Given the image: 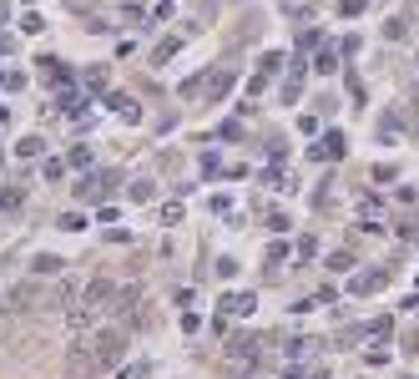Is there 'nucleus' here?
Wrapping results in <instances>:
<instances>
[{"label": "nucleus", "instance_id": "obj_25", "mask_svg": "<svg viewBox=\"0 0 419 379\" xmlns=\"http://www.w3.org/2000/svg\"><path fill=\"white\" fill-rule=\"evenodd\" d=\"M404 354H419V329H404Z\"/></svg>", "mask_w": 419, "mask_h": 379}, {"label": "nucleus", "instance_id": "obj_24", "mask_svg": "<svg viewBox=\"0 0 419 379\" xmlns=\"http://www.w3.org/2000/svg\"><path fill=\"white\" fill-rule=\"evenodd\" d=\"M283 61H288V56H278V51H268V56H263V76H268V71H278V66H283Z\"/></svg>", "mask_w": 419, "mask_h": 379}, {"label": "nucleus", "instance_id": "obj_6", "mask_svg": "<svg viewBox=\"0 0 419 379\" xmlns=\"http://www.w3.org/2000/svg\"><path fill=\"white\" fill-rule=\"evenodd\" d=\"M389 283V273H379V268H369V273H359V278H353L349 283V293H359V299H364V293H379Z\"/></svg>", "mask_w": 419, "mask_h": 379}, {"label": "nucleus", "instance_id": "obj_2", "mask_svg": "<svg viewBox=\"0 0 419 379\" xmlns=\"http://www.w3.org/2000/svg\"><path fill=\"white\" fill-rule=\"evenodd\" d=\"M112 187H121V172H116V167H101V172H86V177L76 182V198L81 202H101Z\"/></svg>", "mask_w": 419, "mask_h": 379}, {"label": "nucleus", "instance_id": "obj_13", "mask_svg": "<svg viewBox=\"0 0 419 379\" xmlns=\"http://www.w3.org/2000/svg\"><path fill=\"white\" fill-rule=\"evenodd\" d=\"M40 152H46V147H40V137H26V142L15 147V157H26V162H31V157H40Z\"/></svg>", "mask_w": 419, "mask_h": 379}, {"label": "nucleus", "instance_id": "obj_12", "mask_svg": "<svg viewBox=\"0 0 419 379\" xmlns=\"http://www.w3.org/2000/svg\"><path fill=\"white\" fill-rule=\"evenodd\" d=\"M26 207V193L20 187H0V213H20Z\"/></svg>", "mask_w": 419, "mask_h": 379}, {"label": "nucleus", "instance_id": "obj_21", "mask_svg": "<svg viewBox=\"0 0 419 379\" xmlns=\"http://www.w3.org/2000/svg\"><path fill=\"white\" fill-rule=\"evenodd\" d=\"M86 87H96V91L107 87V66H91V71H86Z\"/></svg>", "mask_w": 419, "mask_h": 379}, {"label": "nucleus", "instance_id": "obj_19", "mask_svg": "<svg viewBox=\"0 0 419 379\" xmlns=\"http://www.w3.org/2000/svg\"><path fill=\"white\" fill-rule=\"evenodd\" d=\"M339 10H344V15H364L369 0H339Z\"/></svg>", "mask_w": 419, "mask_h": 379}, {"label": "nucleus", "instance_id": "obj_4", "mask_svg": "<svg viewBox=\"0 0 419 379\" xmlns=\"http://www.w3.org/2000/svg\"><path fill=\"white\" fill-rule=\"evenodd\" d=\"M258 349H263L258 334H233V339H227V364H247V359H258Z\"/></svg>", "mask_w": 419, "mask_h": 379}, {"label": "nucleus", "instance_id": "obj_1", "mask_svg": "<svg viewBox=\"0 0 419 379\" xmlns=\"http://www.w3.org/2000/svg\"><path fill=\"white\" fill-rule=\"evenodd\" d=\"M91 354H96V364H101V369H116V364H121V354H127V329H121V324L96 329Z\"/></svg>", "mask_w": 419, "mask_h": 379}, {"label": "nucleus", "instance_id": "obj_3", "mask_svg": "<svg viewBox=\"0 0 419 379\" xmlns=\"http://www.w3.org/2000/svg\"><path fill=\"white\" fill-rule=\"evenodd\" d=\"M112 299H116V283L112 278H91L86 288H81V304H86V309H112Z\"/></svg>", "mask_w": 419, "mask_h": 379}, {"label": "nucleus", "instance_id": "obj_28", "mask_svg": "<svg viewBox=\"0 0 419 379\" xmlns=\"http://www.w3.org/2000/svg\"><path fill=\"white\" fill-rule=\"evenodd\" d=\"M404 379H419V374H404Z\"/></svg>", "mask_w": 419, "mask_h": 379}, {"label": "nucleus", "instance_id": "obj_27", "mask_svg": "<svg viewBox=\"0 0 419 379\" xmlns=\"http://www.w3.org/2000/svg\"><path fill=\"white\" fill-rule=\"evenodd\" d=\"M0 329H6V313H0Z\"/></svg>", "mask_w": 419, "mask_h": 379}, {"label": "nucleus", "instance_id": "obj_7", "mask_svg": "<svg viewBox=\"0 0 419 379\" xmlns=\"http://www.w3.org/2000/svg\"><path fill=\"white\" fill-rule=\"evenodd\" d=\"M218 313H238V319H243V313H258V299H253V293H227V299L218 304Z\"/></svg>", "mask_w": 419, "mask_h": 379}, {"label": "nucleus", "instance_id": "obj_20", "mask_svg": "<svg viewBox=\"0 0 419 379\" xmlns=\"http://www.w3.org/2000/svg\"><path fill=\"white\" fill-rule=\"evenodd\" d=\"M172 51H177V40H162V46L152 51V61H157V66H162V61H172Z\"/></svg>", "mask_w": 419, "mask_h": 379}, {"label": "nucleus", "instance_id": "obj_8", "mask_svg": "<svg viewBox=\"0 0 419 379\" xmlns=\"http://www.w3.org/2000/svg\"><path fill=\"white\" fill-rule=\"evenodd\" d=\"M31 304H36V283H15L10 299H6V313H26Z\"/></svg>", "mask_w": 419, "mask_h": 379}, {"label": "nucleus", "instance_id": "obj_17", "mask_svg": "<svg viewBox=\"0 0 419 379\" xmlns=\"http://www.w3.org/2000/svg\"><path fill=\"white\" fill-rule=\"evenodd\" d=\"M162 223H167V228L182 223V202H167V207H162Z\"/></svg>", "mask_w": 419, "mask_h": 379}, {"label": "nucleus", "instance_id": "obj_26", "mask_svg": "<svg viewBox=\"0 0 419 379\" xmlns=\"http://www.w3.org/2000/svg\"><path fill=\"white\" fill-rule=\"evenodd\" d=\"M404 15H409V20H419V0H404Z\"/></svg>", "mask_w": 419, "mask_h": 379}, {"label": "nucleus", "instance_id": "obj_15", "mask_svg": "<svg viewBox=\"0 0 419 379\" xmlns=\"http://www.w3.org/2000/svg\"><path fill=\"white\" fill-rule=\"evenodd\" d=\"M353 263V253H328V273H344Z\"/></svg>", "mask_w": 419, "mask_h": 379}, {"label": "nucleus", "instance_id": "obj_23", "mask_svg": "<svg viewBox=\"0 0 419 379\" xmlns=\"http://www.w3.org/2000/svg\"><path fill=\"white\" fill-rule=\"evenodd\" d=\"M384 36H389V40H404V36H409V26H404V20H389Z\"/></svg>", "mask_w": 419, "mask_h": 379}, {"label": "nucleus", "instance_id": "obj_5", "mask_svg": "<svg viewBox=\"0 0 419 379\" xmlns=\"http://www.w3.org/2000/svg\"><path fill=\"white\" fill-rule=\"evenodd\" d=\"M308 157H319V162H339V157H344V132H328V137H319V147H313Z\"/></svg>", "mask_w": 419, "mask_h": 379}, {"label": "nucleus", "instance_id": "obj_18", "mask_svg": "<svg viewBox=\"0 0 419 379\" xmlns=\"http://www.w3.org/2000/svg\"><path fill=\"white\" fill-rule=\"evenodd\" d=\"M364 364H389V349H379V344H369V354H364Z\"/></svg>", "mask_w": 419, "mask_h": 379}, {"label": "nucleus", "instance_id": "obj_10", "mask_svg": "<svg viewBox=\"0 0 419 379\" xmlns=\"http://www.w3.org/2000/svg\"><path fill=\"white\" fill-rule=\"evenodd\" d=\"M121 198H127V202H152V198H157V182H152V177H132Z\"/></svg>", "mask_w": 419, "mask_h": 379}, {"label": "nucleus", "instance_id": "obj_9", "mask_svg": "<svg viewBox=\"0 0 419 379\" xmlns=\"http://www.w3.org/2000/svg\"><path fill=\"white\" fill-rule=\"evenodd\" d=\"M227 91H233V71H213V76H207V87H202L207 101H222Z\"/></svg>", "mask_w": 419, "mask_h": 379}, {"label": "nucleus", "instance_id": "obj_22", "mask_svg": "<svg viewBox=\"0 0 419 379\" xmlns=\"http://www.w3.org/2000/svg\"><path fill=\"white\" fill-rule=\"evenodd\" d=\"M288 258V243H273V248H268V268H278Z\"/></svg>", "mask_w": 419, "mask_h": 379}, {"label": "nucleus", "instance_id": "obj_14", "mask_svg": "<svg viewBox=\"0 0 419 379\" xmlns=\"http://www.w3.org/2000/svg\"><path fill=\"white\" fill-rule=\"evenodd\" d=\"M319 71H323V76H328V71H339V51H328V46H323V51H319Z\"/></svg>", "mask_w": 419, "mask_h": 379}, {"label": "nucleus", "instance_id": "obj_11", "mask_svg": "<svg viewBox=\"0 0 419 379\" xmlns=\"http://www.w3.org/2000/svg\"><path fill=\"white\" fill-rule=\"evenodd\" d=\"M107 101H112V112H116L121 121H142V107H137V101H132L127 91H112Z\"/></svg>", "mask_w": 419, "mask_h": 379}, {"label": "nucleus", "instance_id": "obj_16", "mask_svg": "<svg viewBox=\"0 0 419 379\" xmlns=\"http://www.w3.org/2000/svg\"><path fill=\"white\" fill-rule=\"evenodd\" d=\"M66 162H71V167H91V147H71Z\"/></svg>", "mask_w": 419, "mask_h": 379}]
</instances>
